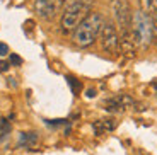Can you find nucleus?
<instances>
[{"mask_svg": "<svg viewBox=\"0 0 157 155\" xmlns=\"http://www.w3.org/2000/svg\"><path fill=\"white\" fill-rule=\"evenodd\" d=\"M132 34H133L137 48L147 50L154 43V26L149 14L138 9L132 16Z\"/></svg>", "mask_w": 157, "mask_h": 155, "instance_id": "nucleus-3", "label": "nucleus"}, {"mask_svg": "<svg viewBox=\"0 0 157 155\" xmlns=\"http://www.w3.org/2000/svg\"><path fill=\"white\" fill-rule=\"evenodd\" d=\"M92 7H94V0H65L63 14L60 19L62 31H75L78 24L92 12Z\"/></svg>", "mask_w": 157, "mask_h": 155, "instance_id": "nucleus-1", "label": "nucleus"}, {"mask_svg": "<svg viewBox=\"0 0 157 155\" xmlns=\"http://www.w3.org/2000/svg\"><path fill=\"white\" fill-rule=\"evenodd\" d=\"M104 24V17L99 12H90L89 16L77 26V29L74 31V43L78 48H87L94 43L96 39L99 38L101 27Z\"/></svg>", "mask_w": 157, "mask_h": 155, "instance_id": "nucleus-2", "label": "nucleus"}, {"mask_svg": "<svg viewBox=\"0 0 157 155\" xmlns=\"http://www.w3.org/2000/svg\"><path fill=\"white\" fill-rule=\"evenodd\" d=\"M9 55V46L5 43H0V56H5Z\"/></svg>", "mask_w": 157, "mask_h": 155, "instance_id": "nucleus-12", "label": "nucleus"}, {"mask_svg": "<svg viewBox=\"0 0 157 155\" xmlns=\"http://www.w3.org/2000/svg\"><path fill=\"white\" fill-rule=\"evenodd\" d=\"M99 39H101L102 50L106 51V53L116 55L120 51V34H118L113 22L104 21V24L101 27V32H99Z\"/></svg>", "mask_w": 157, "mask_h": 155, "instance_id": "nucleus-5", "label": "nucleus"}, {"mask_svg": "<svg viewBox=\"0 0 157 155\" xmlns=\"http://www.w3.org/2000/svg\"><path fill=\"white\" fill-rule=\"evenodd\" d=\"M68 80H70V84H72V87H74L75 90L78 89V82H75V78H68Z\"/></svg>", "mask_w": 157, "mask_h": 155, "instance_id": "nucleus-15", "label": "nucleus"}, {"mask_svg": "<svg viewBox=\"0 0 157 155\" xmlns=\"http://www.w3.org/2000/svg\"><path fill=\"white\" fill-rule=\"evenodd\" d=\"M155 94H157V89H155Z\"/></svg>", "mask_w": 157, "mask_h": 155, "instance_id": "nucleus-16", "label": "nucleus"}, {"mask_svg": "<svg viewBox=\"0 0 157 155\" xmlns=\"http://www.w3.org/2000/svg\"><path fill=\"white\" fill-rule=\"evenodd\" d=\"M63 7L65 0H34V12L46 21H51Z\"/></svg>", "mask_w": 157, "mask_h": 155, "instance_id": "nucleus-6", "label": "nucleus"}, {"mask_svg": "<svg viewBox=\"0 0 157 155\" xmlns=\"http://www.w3.org/2000/svg\"><path fill=\"white\" fill-rule=\"evenodd\" d=\"M120 51L125 55L126 58H133L135 56V53H137V44H135L132 31L120 34Z\"/></svg>", "mask_w": 157, "mask_h": 155, "instance_id": "nucleus-8", "label": "nucleus"}, {"mask_svg": "<svg viewBox=\"0 0 157 155\" xmlns=\"http://www.w3.org/2000/svg\"><path fill=\"white\" fill-rule=\"evenodd\" d=\"M9 70V62H0V72H7Z\"/></svg>", "mask_w": 157, "mask_h": 155, "instance_id": "nucleus-14", "label": "nucleus"}, {"mask_svg": "<svg viewBox=\"0 0 157 155\" xmlns=\"http://www.w3.org/2000/svg\"><path fill=\"white\" fill-rule=\"evenodd\" d=\"M92 128H94V133H96V135H102V133L113 131V130L116 128V119H113V118L98 119L94 124H92Z\"/></svg>", "mask_w": 157, "mask_h": 155, "instance_id": "nucleus-9", "label": "nucleus"}, {"mask_svg": "<svg viewBox=\"0 0 157 155\" xmlns=\"http://www.w3.org/2000/svg\"><path fill=\"white\" fill-rule=\"evenodd\" d=\"M21 62H22V60H21L17 55H10V63H14V65H21Z\"/></svg>", "mask_w": 157, "mask_h": 155, "instance_id": "nucleus-13", "label": "nucleus"}, {"mask_svg": "<svg viewBox=\"0 0 157 155\" xmlns=\"http://www.w3.org/2000/svg\"><path fill=\"white\" fill-rule=\"evenodd\" d=\"M157 7V0H140V9L145 14H152V10Z\"/></svg>", "mask_w": 157, "mask_h": 155, "instance_id": "nucleus-10", "label": "nucleus"}, {"mask_svg": "<svg viewBox=\"0 0 157 155\" xmlns=\"http://www.w3.org/2000/svg\"><path fill=\"white\" fill-rule=\"evenodd\" d=\"M150 19H152V26H154V41L157 43V7L152 10V14H150Z\"/></svg>", "mask_w": 157, "mask_h": 155, "instance_id": "nucleus-11", "label": "nucleus"}, {"mask_svg": "<svg viewBox=\"0 0 157 155\" xmlns=\"http://www.w3.org/2000/svg\"><path fill=\"white\" fill-rule=\"evenodd\" d=\"M111 10H113L114 21H116L120 32L132 31V16L133 12L130 9V4L126 0H111Z\"/></svg>", "mask_w": 157, "mask_h": 155, "instance_id": "nucleus-4", "label": "nucleus"}, {"mask_svg": "<svg viewBox=\"0 0 157 155\" xmlns=\"http://www.w3.org/2000/svg\"><path fill=\"white\" fill-rule=\"evenodd\" d=\"M104 104H106V109H109V111H125V109H128V108L137 106V102H135V99L132 96L121 94V96H116V97L108 99Z\"/></svg>", "mask_w": 157, "mask_h": 155, "instance_id": "nucleus-7", "label": "nucleus"}]
</instances>
